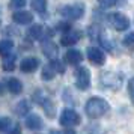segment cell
Segmentation results:
<instances>
[{"label":"cell","mask_w":134,"mask_h":134,"mask_svg":"<svg viewBox=\"0 0 134 134\" xmlns=\"http://www.w3.org/2000/svg\"><path fill=\"white\" fill-rule=\"evenodd\" d=\"M87 59L93 63V65H103L104 60H105V56L99 48H95V47H91L87 48Z\"/></svg>","instance_id":"obj_6"},{"label":"cell","mask_w":134,"mask_h":134,"mask_svg":"<svg viewBox=\"0 0 134 134\" xmlns=\"http://www.w3.org/2000/svg\"><path fill=\"white\" fill-rule=\"evenodd\" d=\"M128 91H130L131 99H133V103H134V79H131V81H130V86H128Z\"/></svg>","instance_id":"obj_26"},{"label":"cell","mask_w":134,"mask_h":134,"mask_svg":"<svg viewBox=\"0 0 134 134\" xmlns=\"http://www.w3.org/2000/svg\"><path fill=\"white\" fill-rule=\"evenodd\" d=\"M29 35H30L33 39H42V35H44V29L41 24H35L30 27L29 30Z\"/></svg>","instance_id":"obj_14"},{"label":"cell","mask_w":134,"mask_h":134,"mask_svg":"<svg viewBox=\"0 0 134 134\" xmlns=\"http://www.w3.org/2000/svg\"><path fill=\"white\" fill-rule=\"evenodd\" d=\"M8 89L11 91V93H15L18 95L20 92L23 91V85L18 79H9L8 80Z\"/></svg>","instance_id":"obj_13"},{"label":"cell","mask_w":134,"mask_h":134,"mask_svg":"<svg viewBox=\"0 0 134 134\" xmlns=\"http://www.w3.org/2000/svg\"><path fill=\"white\" fill-rule=\"evenodd\" d=\"M32 8L39 14H44L47 9V0H32Z\"/></svg>","instance_id":"obj_15"},{"label":"cell","mask_w":134,"mask_h":134,"mask_svg":"<svg viewBox=\"0 0 134 134\" xmlns=\"http://www.w3.org/2000/svg\"><path fill=\"white\" fill-rule=\"evenodd\" d=\"M26 5V0H11V8L17 9V8H23Z\"/></svg>","instance_id":"obj_22"},{"label":"cell","mask_w":134,"mask_h":134,"mask_svg":"<svg viewBox=\"0 0 134 134\" xmlns=\"http://www.w3.org/2000/svg\"><path fill=\"white\" fill-rule=\"evenodd\" d=\"M3 68L6 69V71H12L14 68H15V62H14V56L9 59V56L5 57V60H3Z\"/></svg>","instance_id":"obj_20"},{"label":"cell","mask_w":134,"mask_h":134,"mask_svg":"<svg viewBox=\"0 0 134 134\" xmlns=\"http://www.w3.org/2000/svg\"><path fill=\"white\" fill-rule=\"evenodd\" d=\"M12 125L9 118H0V131H8Z\"/></svg>","instance_id":"obj_18"},{"label":"cell","mask_w":134,"mask_h":134,"mask_svg":"<svg viewBox=\"0 0 134 134\" xmlns=\"http://www.w3.org/2000/svg\"><path fill=\"white\" fill-rule=\"evenodd\" d=\"M99 2H101V5L104 8H110V6H113V5L118 3V0H99Z\"/></svg>","instance_id":"obj_25"},{"label":"cell","mask_w":134,"mask_h":134,"mask_svg":"<svg viewBox=\"0 0 134 134\" xmlns=\"http://www.w3.org/2000/svg\"><path fill=\"white\" fill-rule=\"evenodd\" d=\"M124 2H125V0H118V3H124Z\"/></svg>","instance_id":"obj_30"},{"label":"cell","mask_w":134,"mask_h":134,"mask_svg":"<svg viewBox=\"0 0 134 134\" xmlns=\"http://www.w3.org/2000/svg\"><path fill=\"white\" fill-rule=\"evenodd\" d=\"M14 21L18 23V24H30L33 21V15L27 11H18V12L14 14Z\"/></svg>","instance_id":"obj_8"},{"label":"cell","mask_w":134,"mask_h":134,"mask_svg":"<svg viewBox=\"0 0 134 134\" xmlns=\"http://www.w3.org/2000/svg\"><path fill=\"white\" fill-rule=\"evenodd\" d=\"M56 74H57V71H56L54 66L50 63V65H47V66L42 69V79H44V80H51V79L56 75Z\"/></svg>","instance_id":"obj_16"},{"label":"cell","mask_w":134,"mask_h":134,"mask_svg":"<svg viewBox=\"0 0 134 134\" xmlns=\"http://www.w3.org/2000/svg\"><path fill=\"white\" fill-rule=\"evenodd\" d=\"M8 134H21V128H20V125H15L12 131H9Z\"/></svg>","instance_id":"obj_27"},{"label":"cell","mask_w":134,"mask_h":134,"mask_svg":"<svg viewBox=\"0 0 134 134\" xmlns=\"http://www.w3.org/2000/svg\"><path fill=\"white\" fill-rule=\"evenodd\" d=\"M80 38V33L79 32H68V33H65L63 36H62L60 39V44L62 45H65V47H71V45H74V44L79 41Z\"/></svg>","instance_id":"obj_10"},{"label":"cell","mask_w":134,"mask_h":134,"mask_svg":"<svg viewBox=\"0 0 134 134\" xmlns=\"http://www.w3.org/2000/svg\"><path fill=\"white\" fill-rule=\"evenodd\" d=\"M65 134H75V131H74V130H71V128H68Z\"/></svg>","instance_id":"obj_28"},{"label":"cell","mask_w":134,"mask_h":134,"mask_svg":"<svg viewBox=\"0 0 134 134\" xmlns=\"http://www.w3.org/2000/svg\"><path fill=\"white\" fill-rule=\"evenodd\" d=\"M75 85L81 91H87L89 89V86H91V74H89L87 68L80 66L75 71Z\"/></svg>","instance_id":"obj_2"},{"label":"cell","mask_w":134,"mask_h":134,"mask_svg":"<svg viewBox=\"0 0 134 134\" xmlns=\"http://www.w3.org/2000/svg\"><path fill=\"white\" fill-rule=\"evenodd\" d=\"M29 111V104H27V101H21V103L17 105V113H18L20 116L26 115Z\"/></svg>","instance_id":"obj_19"},{"label":"cell","mask_w":134,"mask_h":134,"mask_svg":"<svg viewBox=\"0 0 134 134\" xmlns=\"http://www.w3.org/2000/svg\"><path fill=\"white\" fill-rule=\"evenodd\" d=\"M109 21L116 30H127L128 26H130V20H128L124 14H119V12L110 14Z\"/></svg>","instance_id":"obj_5"},{"label":"cell","mask_w":134,"mask_h":134,"mask_svg":"<svg viewBox=\"0 0 134 134\" xmlns=\"http://www.w3.org/2000/svg\"><path fill=\"white\" fill-rule=\"evenodd\" d=\"M26 125H27V128H30L33 131H38V130L42 128V119L38 115H30L26 119Z\"/></svg>","instance_id":"obj_11"},{"label":"cell","mask_w":134,"mask_h":134,"mask_svg":"<svg viewBox=\"0 0 134 134\" xmlns=\"http://www.w3.org/2000/svg\"><path fill=\"white\" fill-rule=\"evenodd\" d=\"M51 134H63V133H60V131H51Z\"/></svg>","instance_id":"obj_29"},{"label":"cell","mask_w":134,"mask_h":134,"mask_svg":"<svg viewBox=\"0 0 134 134\" xmlns=\"http://www.w3.org/2000/svg\"><path fill=\"white\" fill-rule=\"evenodd\" d=\"M12 48H14V42L12 41H9V39H3V41H0V54L3 56V57L11 56Z\"/></svg>","instance_id":"obj_12"},{"label":"cell","mask_w":134,"mask_h":134,"mask_svg":"<svg viewBox=\"0 0 134 134\" xmlns=\"http://www.w3.org/2000/svg\"><path fill=\"white\" fill-rule=\"evenodd\" d=\"M57 29L62 30V32H65V33H68V32L72 30V29H71V26L68 24V23H59V24H57Z\"/></svg>","instance_id":"obj_23"},{"label":"cell","mask_w":134,"mask_h":134,"mask_svg":"<svg viewBox=\"0 0 134 134\" xmlns=\"http://www.w3.org/2000/svg\"><path fill=\"white\" fill-rule=\"evenodd\" d=\"M38 66H39V60L36 57H26V59H23L21 65H20L23 72H33Z\"/></svg>","instance_id":"obj_7"},{"label":"cell","mask_w":134,"mask_h":134,"mask_svg":"<svg viewBox=\"0 0 134 134\" xmlns=\"http://www.w3.org/2000/svg\"><path fill=\"white\" fill-rule=\"evenodd\" d=\"M109 110V103L99 97H93L86 103V113L91 119H98L107 113Z\"/></svg>","instance_id":"obj_1"},{"label":"cell","mask_w":134,"mask_h":134,"mask_svg":"<svg viewBox=\"0 0 134 134\" xmlns=\"http://www.w3.org/2000/svg\"><path fill=\"white\" fill-rule=\"evenodd\" d=\"M85 14V6L81 3H74V5H68L62 9V15L69 20H79L83 17Z\"/></svg>","instance_id":"obj_3"},{"label":"cell","mask_w":134,"mask_h":134,"mask_svg":"<svg viewBox=\"0 0 134 134\" xmlns=\"http://www.w3.org/2000/svg\"><path fill=\"white\" fill-rule=\"evenodd\" d=\"M65 59H66L68 63H71V65H79L80 62L83 60V54L80 53L79 50H68L66 54H65Z\"/></svg>","instance_id":"obj_9"},{"label":"cell","mask_w":134,"mask_h":134,"mask_svg":"<svg viewBox=\"0 0 134 134\" xmlns=\"http://www.w3.org/2000/svg\"><path fill=\"white\" fill-rule=\"evenodd\" d=\"M124 44H125V45H134V32L130 33V35L124 39Z\"/></svg>","instance_id":"obj_24"},{"label":"cell","mask_w":134,"mask_h":134,"mask_svg":"<svg viewBox=\"0 0 134 134\" xmlns=\"http://www.w3.org/2000/svg\"><path fill=\"white\" fill-rule=\"evenodd\" d=\"M60 124L63 127L66 128H71V127H75L80 124V116L71 109H65L62 111L60 115Z\"/></svg>","instance_id":"obj_4"},{"label":"cell","mask_w":134,"mask_h":134,"mask_svg":"<svg viewBox=\"0 0 134 134\" xmlns=\"http://www.w3.org/2000/svg\"><path fill=\"white\" fill-rule=\"evenodd\" d=\"M50 63L54 66V69L57 71V72H60V74L65 72V65H63V63L59 60V59H51V62H50Z\"/></svg>","instance_id":"obj_21"},{"label":"cell","mask_w":134,"mask_h":134,"mask_svg":"<svg viewBox=\"0 0 134 134\" xmlns=\"http://www.w3.org/2000/svg\"><path fill=\"white\" fill-rule=\"evenodd\" d=\"M44 53L48 56V57H51V59H54V56L57 54V50H56V45L54 44L48 42L47 45H44Z\"/></svg>","instance_id":"obj_17"}]
</instances>
